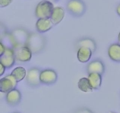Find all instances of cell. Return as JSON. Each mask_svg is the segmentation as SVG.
Instances as JSON below:
<instances>
[{"mask_svg":"<svg viewBox=\"0 0 120 113\" xmlns=\"http://www.w3.org/2000/svg\"><path fill=\"white\" fill-rule=\"evenodd\" d=\"M46 40L39 32H29L26 46L28 47L32 54H36L41 52L45 48Z\"/></svg>","mask_w":120,"mask_h":113,"instance_id":"obj_1","label":"cell"},{"mask_svg":"<svg viewBox=\"0 0 120 113\" xmlns=\"http://www.w3.org/2000/svg\"><path fill=\"white\" fill-rule=\"evenodd\" d=\"M29 34V32L22 28H16L9 32L12 42L13 49L22 46H26Z\"/></svg>","mask_w":120,"mask_h":113,"instance_id":"obj_2","label":"cell"},{"mask_svg":"<svg viewBox=\"0 0 120 113\" xmlns=\"http://www.w3.org/2000/svg\"><path fill=\"white\" fill-rule=\"evenodd\" d=\"M66 9L74 17L79 18L85 14L87 7L83 0H69L67 2Z\"/></svg>","mask_w":120,"mask_h":113,"instance_id":"obj_3","label":"cell"},{"mask_svg":"<svg viewBox=\"0 0 120 113\" xmlns=\"http://www.w3.org/2000/svg\"><path fill=\"white\" fill-rule=\"evenodd\" d=\"M53 2L48 0H43L36 5L35 15L38 18H50L53 8Z\"/></svg>","mask_w":120,"mask_h":113,"instance_id":"obj_4","label":"cell"},{"mask_svg":"<svg viewBox=\"0 0 120 113\" xmlns=\"http://www.w3.org/2000/svg\"><path fill=\"white\" fill-rule=\"evenodd\" d=\"M41 69L38 67H32L27 71L26 76L25 77L27 84L32 88L38 87L42 84L40 80Z\"/></svg>","mask_w":120,"mask_h":113,"instance_id":"obj_5","label":"cell"},{"mask_svg":"<svg viewBox=\"0 0 120 113\" xmlns=\"http://www.w3.org/2000/svg\"><path fill=\"white\" fill-rule=\"evenodd\" d=\"M18 81L11 74L6 75L0 80V91L6 93L16 88Z\"/></svg>","mask_w":120,"mask_h":113,"instance_id":"obj_6","label":"cell"},{"mask_svg":"<svg viewBox=\"0 0 120 113\" xmlns=\"http://www.w3.org/2000/svg\"><path fill=\"white\" fill-rule=\"evenodd\" d=\"M57 73L54 69H45L41 71L40 80L42 84L50 85L56 83L57 80Z\"/></svg>","mask_w":120,"mask_h":113,"instance_id":"obj_7","label":"cell"},{"mask_svg":"<svg viewBox=\"0 0 120 113\" xmlns=\"http://www.w3.org/2000/svg\"><path fill=\"white\" fill-rule=\"evenodd\" d=\"M14 54L16 61L21 62H27L30 61L32 52L27 46L14 48Z\"/></svg>","mask_w":120,"mask_h":113,"instance_id":"obj_8","label":"cell"},{"mask_svg":"<svg viewBox=\"0 0 120 113\" xmlns=\"http://www.w3.org/2000/svg\"><path fill=\"white\" fill-rule=\"evenodd\" d=\"M14 49L6 48L4 54L0 56V63L2 64L6 68H11L15 65L16 62Z\"/></svg>","mask_w":120,"mask_h":113,"instance_id":"obj_9","label":"cell"},{"mask_svg":"<svg viewBox=\"0 0 120 113\" xmlns=\"http://www.w3.org/2000/svg\"><path fill=\"white\" fill-rule=\"evenodd\" d=\"M87 72L90 73H98L103 75L105 73V65L101 60L96 59L90 61L87 65Z\"/></svg>","mask_w":120,"mask_h":113,"instance_id":"obj_10","label":"cell"},{"mask_svg":"<svg viewBox=\"0 0 120 113\" xmlns=\"http://www.w3.org/2000/svg\"><path fill=\"white\" fill-rule=\"evenodd\" d=\"M5 99L8 105L14 107L20 103L22 99V94L19 89L15 88L7 93Z\"/></svg>","mask_w":120,"mask_h":113,"instance_id":"obj_11","label":"cell"},{"mask_svg":"<svg viewBox=\"0 0 120 113\" xmlns=\"http://www.w3.org/2000/svg\"><path fill=\"white\" fill-rule=\"evenodd\" d=\"M54 25L50 18H39L36 21V28L38 32L42 34L49 31Z\"/></svg>","mask_w":120,"mask_h":113,"instance_id":"obj_12","label":"cell"},{"mask_svg":"<svg viewBox=\"0 0 120 113\" xmlns=\"http://www.w3.org/2000/svg\"><path fill=\"white\" fill-rule=\"evenodd\" d=\"M76 47L77 49L80 47H87L91 49L93 53L95 52L97 49V44L94 40L91 38L84 37L80 39L76 42Z\"/></svg>","mask_w":120,"mask_h":113,"instance_id":"obj_13","label":"cell"},{"mask_svg":"<svg viewBox=\"0 0 120 113\" xmlns=\"http://www.w3.org/2000/svg\"><path fill=\"white\" fill-rule=\"evenodd\" d=\"M93 51L91 49L87 47H80L77 49V58L79 61L85 63L89 61L92 56Z\"/></svg>","mask_w":120,"mask_h":113,"instance_id":"obj_14","label":"cell"},{"mask_svg":"<svg viewBox=\"0 0 120 113\" xmlns=\"http://www.w3.org/2000/svg\"><path fill=\"white\" fill-rule=\"evenodd\" d=\"M65 15V11L63 7H56L53 8L52 13L50 20L55 25L59 24L64 18Z\"/></svg>","mask_w":120,"mask_h":113,"instance_id":"obj_15","label":"cell"},{"mask_svg":"<svg viewBox=\"0 0 120 113\" xmlns=\"http://www.w3.org/2000/svg\"><path fill=\"white\" fill-rule=\"evenodd\" d=\"M108 54L112 61L116 62H120V44L114 43L110 45L108 49Z\"/></svg>","mask_w":120,"mask_h":113,"instance_id":"obj_16","label":"cell"},{"mask_svg":"<svg viewBox=\"0 0 120 113\" xmlns=\"http://www.w3.org/2000/svg\"><path fill=\"white\" fill-rule=\"evenodd\" d=\"M88 78L94 90H97L101 86L102 75L98 73H90L88 74Z\"/></svg>","mask_w":120,"mask_h":113,"instance_id":"obj_17","label":"cell"},{"mask_svg":"<svg viewBox=\"0 0 120 113\" xmlns=\"http://www.w3.org/2000/svg\"><path fill=\"white\" fill-rule=\"evenodd\" d=\"M77 85L79 88L84 93H91L94 90L88 78L84 77L80 79L77 83Z\"/></svg>","mask_w":120,"mask_h":113,"instance_id":"obj_18","label":"cell"},{"mask_svg":"<svg viewBox=\"0 0 120 113\" xmlns=\"http://www.w3.org/2000/svg\"><path fill=\"white\" fill-rule=\"evenodd\" d=\"M11 74L16 78L18 82H20L25 78L27 74V71L25 68L22 67H18L14 68Z\"/></svg>","mask_w":120,"mask_h":113,"instance_id":"obj_19","label":"cell"},{"mask_svg":"<svg viewBox=\"0 0 120 113\" xmlns=\"http://www.w3.org/2000/svg\"><path fill=\"white\" fill-rule=\"evenodd\" d=\"M13 0H0V7L4 8L8 7L12 2Z\"/></svg>","mask_w":120,"mask_h":113,"instance_id":"obj_20","label":"cell"},{"mask_svg":"<svg viewBox=\"0 0 120 113\" xmlns=\"http://www.w3.org/2000/svg\"><path fill=\"white\" fill-rule=\"evenodd\" d=\"M75 113H94L92 111L90 110V109H89V108L83 107V108H80L77 109V110L75 112Z\"/></svg>","mask_w":120,"mask_h":113,"instance_id":"obj_21","label":"cell"},{"mask_svg":"<svg viewBox=\"0 0 120 113\" xmlns=\"http://www.w3.org/2000/svg\"><path fill=\"white\" fill-rule=\"evenodd\" d=\"M6 48H6L5 46L4 45V44L2 42L0 41V56H2V55L4 54V52H5Z\"/></svg>","mask_w":120,"mask_h":113,"instance_id":"obj_22","label":"cell"},{"mask_svg":"<svg viewBox=\"0 0 120 113\" xmlns=\"http://www.w3.org/2000/svg\"><path fill=\"white\" fill-rule=\"evenodd\" d=\"M6 67L2 64L0 63V76H2L5 72Z\"/></svg>","mask_w":120,"mask_h":113,"instance_id":"obj_23","label":"cell"},{"mask_svg":"<svg viewBox=\"0 0 120 113\" xmlns=\"http://www.w3.org/2000/svg\"><path fill=\"white\" fill-rule=\"evenodd\" d=\"M116 11H117V14H118L119 16H120V4L118 5V7H117V9H116Z\"/></svg>","mask_w":120,"mask_h":113,"instance_id":"obj_24","label":"cell"},{"mask_svg":"<svg viewBox=\"0 0 120 113\" xmlns=\"http://www.w3.org/2000/svg\"><path fill=\"white\" fill-rule=\"evenodd\" d=\"M48 1H50V2H58L59 0H48Z\"/></svg>","mask_w":120,"mask_h":113,"instance_id":"obj_25","label":"cell"},{"mask_svg":"<svg viewBox=\"0 0 120 113\" xmlns=\"http://www.w3.org/2000/svg\"><path fill=\"white\" fill-rule=\"evenodd\" d=\"M118 43L120 44V32L119 34H118Z\"/></svg>","mask_w":120,"mask_h":113,"instance_id":"obj_26","label":"cell"},{"mask_svg":"<svg viewBox=\"0 0 120 113\" xmlns=\"http://www.w3.org/2000/svg\"><path fill=\"white\" fill-rule=\"evenodd\" d=\"M110 113H114V112H110Z\"/></svg>","mask_w":120,"mask_h":113,"instance_id":"obj_27","label":"cell"},{"mask_svg":"<svg viewBox=\"0 0 120 113\" xmlns=\"http://www.w3.org/2000/svg\"><path fill=\"white\" fill-rule=\"evenodd\" d=\"M18 113V112H15V113Z\"/></svg>","mask_w":120,"mask_h":113,"instance_id":"obj_28","label":"cell"}]
</instances>
